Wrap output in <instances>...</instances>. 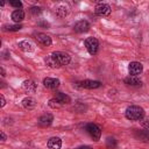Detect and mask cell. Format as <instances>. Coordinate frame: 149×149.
<instances>
[{"label": "cell", "instance_id": "cell-7", "mask_svg": "<svg viewBox=\"0 0 149 149\" xmlns=\"http://www.w3.org/2000/svg\"><path fill=\"white\" fill-rule=\"evenodd\" d=\"M88 29H90V23L86 20H80L76 22L73 26V30L76 33H86Z\"/></svg>", "mask_w": 149, "mask_h": 149}, {"label": "cell", "instance_id": "cell-20", "mask_svg": "<svg viewBox=\"0 0 149 149\" xmlns=\"http://www.w3.org/2000/svg\"><path fill=\"white\" fill-rule=\"evenodd\" d=\"M56 14H57V16H59V17H64V16H66V8L63 7V6L58 7V8L56 9Z\"/></svg>", "mask_w": 149, "mask_h": 149}, {"label": "cell", "instance_id": "cell-14", "mask_svg": "<svg viewBox=\"0 0 149 149\" xmlns=\"http://www.w3.org/2000/svg\"><path fill=\"white\" fill-rule=\"evenodd\" d=\"M135 137L139 139L140 141L148 142V141H149V130H148V129H144V130H136V132H135Z\"/></svg>", "mask_w": 149, "mask_h": 149}, {"label": "cell", "instance_id": "cell-4", "mask_svg": "<svg viewBox=\"0 0 149 149\" xmlns=\"http://www.w3.org/2000/svg\"><path fill=\"white\" fill-rule=\"evenodd\" d=\"M86 130H87V133L91 135V137L94 141H98L100 139V136H101V129L95 123H88L86 126Z\"/></svg>", "mask_w": 149, "mask_h": 149}, {"label": "cell", "instance_id": "cell-23", "mask_svg": "<svg viewBox=\"0 0 149 149\" xmlns=\"http://www.w3.org/2000/svg\"><path fill=\"white\" fill-rule=\"evenodd\" d=\"M49 106H50V107H52V108H58V107H61V106H62V104H61L59 101H57V100L54 98V99H51V100L49 101Z\"/></svg>", "mask_w": 149, "mask_h": 149}, {"label": "cell", "instance_id": "cell-6", "mask_svg": "<svg viewBox=\"0 0 149 149\" xmlns=\"http://www.w3.org/2000/svg\"><path fill=\"white\" fill-rule=\"evenodd\" d=\"M94 13L99 16H107L111 13V7L107 3H98L94 8Z\"/></svg>", "mask_w": 149, "mask_h": 149}, {"label": "cell", "instance_id": "cell-22", "mask_svg": "<svg viewBox=\"0 0 149 149\" xmlns=\"http://www.w3.org/2000/svg\"><path fill=\"white\" fill-rule=\"evenodd\" d=\"M22 27L20 24H10V26H6L5 27V30H9V31H17L20 30Z\"/></svg>", "mask_w": 149, "mask_h": 149}, {"label": "cell", "instance_id": "cell-3", "mask_svg": "<svg viewBox=\"0 0 149 149\" xmlns=\"http://www.w3.org/2000/svg\"><path fill=\"white\" fill-rule=\"evenodd\" d=\"M85 47L91 55H95L99 49V42L95 37H87L85 40Z\"/></svg>", "mask_w": 149, "mask_h": 149}, {"label": "cell", "instance_id": "cell-30", "mask_svg": "<svg viewBox=\"0 0 149 149\" xmlns=\"http://www.w3.org/2000/svg\"><path fill=\"white\" fill-rule=\"evenodd\" d=\"M1 73H2V76H5V70L1 68Z\"/></svg>", "mask_w": 149, "mask_h": 149}, {"label": "cell", "instance_id": "cell-15", "mask_svg": "<svg viewBox=\"0 0 149 149\" xmlns=\"http://www.w3.org/2000/svg\"><path fill=\"white\" fill-rule=\"evenodd\" d=\"M19 48L22 50V51H26V52H30L34 50V45L33 43L28 42V41H21L19 42Z\"/></svg>", "mask_w": 149, "mask_h": 149}, {"label": "cell", "instance_id": "cell-9", "mask_svg": "<svg viewBox=\"0 0 149 149\" xmlns=\"http://www.w3.org/2000/svg\"><path fill=\"white\" fill-rule=\"evenodd\" d=\"M80 86L84 87V88H98L101 86V83L98 81V80H90V79H86V80H83L80 81Z\"/></svg>", "mask_w": 149, "mask_h": 149}, {"label": "cell", "instance_id": "cell-8", "mask_svg": "<svg viewBox=\"0 0 149 149\" xmlns=\"http://www.w3.org/2000/svg\"><path fill=\"white\" fill-rule=\"evenodd\" d=\"M35 38H36V41L40 43V44H42V45H51V43H52V41H51V37L49 36V35H47V34H43V33H37L36 35H35Z\"/></svg>", "mask_w": 149, "mask_h": 149}, {"label": "cell", "instance_id": "cell-12", "mask_svg": "<svg viewBox=\"0 0 149 149\" xmlns=\"http://www.w3.org/2000/svg\"><path fill=\"white\" fill-rule=\"evenodd\" d=\"M52 121H54V116H52V114H50V113H45V114H43V115L38 119V123H40L41 126H43V127L50 126Z\"/></svg>", "mask_w": 149, "mask_h": 149}, {"label": "cell", "instance_id": "cell-5", "mask_svg": "<svg viewBox=\"0 0 149 149\" xmlns=\"http://www.w3.org/2000/svg\"><path fill=\"white\" fill-rule=\"evenodd\" d=\"M128 71H129V74H130V76L137 77L139 74L142 73L143 66H142V64H141L140 62H132V63H129V65H128Z\"/></svg>", "mask_w": 149, "mask_h": 149}, {"label": "cell", "instance_id": "cell-19", "mask_svg": "<svg viewBox=\"0 0 149 149\" xmlns=\"http://www.w3.org/2000/svg\"><path fill=\"white\" fill-rule=\"evenodd\" d=\"M22 105H23V107L27 108V109H33V108L36 106V101H35V99H33V98H24V99L22 100Z\"/></svg>", "mask_w": 149, "mask_h": 149}, {"label": "cell", "instance_id": "cell-18", "mask_svg": "<svg viewBox=\"0 0 149 149\" xmlns=\"http://www.w3.org/2000/svg\"><path fill=\"white\" fill-rule=\"evenodd\" d=\"M125 83L127 85H130V86H139V85H141V80L137 77H135V76H129V77L125 78Z\"/></svg>", "mask_w": 149, "mask_h": 149}, {"label": "cell", "instance_id": "cell-17", "mask_svg": "<svg viewBox=\"0 0 149 149\" xmlns=\"http://www.w3.org/2000/svg\"><path fill=\"white\" fill-rule=\"evenodd\" d=\"M55 99H56L57 101H59L62 105H63V104H69V102L71 101V99H70L69 95H66V94H64V93H61V92H57V93L55 94Z\"/></svg>", "mask_w": 149, "mask_h": 149}, {"label": "cell", "instance_id": "cell-1", "mask_svg": "<svg viewBox=\"0 0 149 149\" xmlns=\"http://www.w3.org/2000/svg\"><path fill=\"white\" fill-rule=\"evenodd\" d=\"M70 61H71V57L66 52H62V51L52 52L45 58V63L50 68H61L63 65H68Z\"/></svg>", "mask_w": 149, "mask_h": 149}, {"label": "cell", "instance_id": "cell-25", "mask_svg": "<svg viewBox=\"0 0 149 149\" xmlns=\"http://www.w3.org/2000/svg\"><path fill=\"white\" fill-rule=\"evenodd\" d=\"M30 12H31L33 14H36V13H40V12H41V8H40V7H31Z\"/></svg>", "mask_w": 149, "mask_h": 149}, {"label": "cell", "instance_id": "cell-26", "mask_svg": "<svg viewBox=\"0 0 149 149\" xmlns=\"http://www.w3.org/2000/svg\"><path fill=\"white\" fill-rule=\"evenodd\" d=\"M142 126H144V127L149 128V118H147V119L142 120Z\"/></svg>", "mask_w": 149, "mask_h": 149}, {"label": "cell", "instance_id": "cell-13", "mask_svg": "<svg viewBox=\"0 0 149 149\" xmlns=\"http://www.w3.org/2000/svg\"><path fill=\"white\" fill-rule=\"evenodd\" d=\"M48 148L49 149H61L62 147V141L59 137H50L48 140V143H47Z\"/></svg>", "mask_w": 149, "mask_h": 149}, {"label": "cell", "instance_id": "cell-28", "mask_svg": "<svg viewBox=\"0 0 149 149\" xmlns=\"http://www.w3.org/2000/svg\"><path fill=\"white\" fill-rule=\"evenodd\" d=\"M77 149H92V148L91 147H87V146H81V147H79Z\"/></svg>", "mask_w": 149, "mask_h": 149}, {"label": "cell", "instance_id": "cell-24", "mask_svg": "<svg viewBox=\"0 0 149 149\" xmlns=\"http://www.w3.org/2000/svg\"><path fill=\"white\" fill-rule=\"evenodd\" d=\"M9 5L13 6V7H16V8L22 7V2L21 1H9Z\"/></svg>", "mask_w": 149, "mask_h": 149}, {"label": "cell", "instance_id": "cell-27", "mask_svg": "<svg viewBox=\"0 0 149 149\" xmlns=\"http://www.w3.org/2000/svg\"><path fill=\"white\" fill-rule=\"evenodd\" d=\"M0 99H1V104H0V106H1V107H3V106H5V104H6V100H5V97H3L2 94H1V95H0Z\"/></svg>", "mask_w": 149, "mask_h": 149}, {"label": "cell", "instance_id": "cell-21", "mask_svg": "<svg viewBox=\"0 0 149 149\" xmlns=\"http://www.w3.org/2000/svg\"><path fill=\"white\" fill-rule=\"evenodd\" d=\"M106 144H107V148L113 149V148L116 147V141H115V139H113V137H108V139L106 140Z\"/></svg>", "mask_w": 149, "mask_h": 149}, {"label": "cell", "instance_id": "cell-16", "mask_svg": "<svg viewBox=\"0 0 149 149\" xmlns=\"http://www.w3.org/2000/svg\"><path fill=\"white\" fill-rule=\"evenodd\" d=\"M12 19L14 22H21L24 19V12L21 9H16L12 13Z\"/></svg>", "mask_w": 149, "mask_h": 149}, {"label": "cell", "instance_id": "cell-11", "mask_svg": "<svg viewBox=\"0 0 149 149\" xmlns=\"http://www.w3.org/2000/svg\"><path fill=\"white\" fill-rule=\"evenodd\" d=\"M22 88H23L26 92L34 93V92L36 91L37 86H36L35 81H33V80H30V79H27V80H24V81L22 83Z\"/></svg>", "mask_w": 149, "mask_h": 149}, {"label": "cell", "instance_id": "cell-2", "mask_svg": "<svg viewBox=\"0 0 149 149\" xmlns=\"http://www.w3.org/2000/svg\"><path fill=\"white\" fill-rule=\"evenodd\" d=\"M144 116V109L140 106H136V105H133V106H129L127 107L126 109V118L130 121H139V120H142Z\"/></svg>", "mask_w": 149, "mask_h": 149}, {"label": "cell", "instance_id": "cell-29", "mask_svg": "<svg viewBox=\"0 0 149 149\" xmlns=\"http://www.w3.org/2000/svg\"><path fill=\"white\" fill-rule=\"evenodd\" d=\"M0 135H1L2 141H5V140H6V135H5V133H3V132H1V133H0Z\"/></svg>", "mask_w": 149, "mask_h": 149}, {"label": "cell", "instance_id": "cell-10", "mask_svg": "<svg viewBox=\"0 0 149 149\" xmlns=\"http://www.w3.org/2000/svg\"><path fill=\"white\" fill-rule=\"evenodd\" d=\"M43 85L48 88H56L59 86V80L57 78H51V77H47L43 79Z\"/></svg>", "mask_w": 149, "mask_h": 149}]
</instances>
